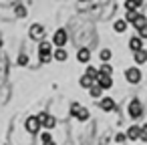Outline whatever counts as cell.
I'll use <instances>...</instances> for the list:
<instances>
[{
	"instance_id": "9a60e30c",
	"label": "cell",
	"mask_w": 147,
	"mask_h": 145,
	"mask_svg": "<svg viewBox=\"0 0 147 145\" xmlns=\"http://www.w3.org/2000/svg\"><path fill=\"white\" fill-rule=\"evenodd\" d=\"M53 59H55V61H59V63L67 61V51H65V49H57V51L53 53Z\"/></svg>"
},
{
	"instance_id": "8fae6325",
	"label": "cell",
	"mask_w": 147,
	"mask_h": 145,
	"mask_svg": "<svg viewBox=\"0 0 147 145\" xmlns=\"http://www.w3.org/2000/svg\"><path fill=\"white\" fill-rule=\"evenodd\" d=\"M40 55H53V42L42 40V42L38 45V57H40Z\"/></svg>"
},
{
	"instance_id": "4dcf8cb0",
	"label": "cell",
	"mask_w": 147,
	"mask_h": 145,
	"mask_svg": "<svg viewBox=\"0 0 147 145\" xmlns=\"http://www.w3.org/2000/svg\"><path fill=\"white\" fill-rule=\"evenodd\" d=\"M141 141H147V123L141 127Z\"/></svg>"
},
{
	"instance_id": "52a82bcc",
	"label": "cell",
	"mask_w": 147,
	"mask_h": 145,
	"mask_svg": "<svg viewBox=\"0 0 147 145\" xmlns=\"http://www.w3.org/2000/svg\"><path fill=\"white\" fill-rule=\"evenodd\" d=\"M42 34H45L42 24H32V26H30V38H32V40H40V42H42Z\"/></svg>"
},
{
	"instance_id": "d6a6232c",
	"label": "cell",
	"mask_w": 147,
	"mask_h": 145,
	"mask_svg": "<svg viewBox=\"0 0 147 145\" xmlns=\"http://www.w3.org/2000/svg\"><path fill=\"white\" fill-rule=\"evenodd\" d=\"M42 145H57L55 141H49V143H42Z\"/></svg>"
},
{
	"instance_id": "ac0fdd59",
	"label": "cell",
	"mask_w": 147,
	"mask_h": 145,
	"mask_svg": "<svg viewBox=\"0 0 147 145\" xmlns=\"http://www.w3.org/2000/svg\"><path fill=\"white\" fill-rule=\"evenodd\" d=\"M14 14H16L18 18H24V16H26V8H24L22 4H16V6H14Z\"/></svg>"
},
{
	"instance_id": "cb8c5ba5",
	"label": "cell",
	"mask_w": 147,
	"mask_h": 145,
	"mask_svg": "<svg viewBox=\"0 0 147 145\" xmlns=\"http://www.w3.org/2000/svg\"><path fill=\"white\" fill-rule=\"evenodd\" d=\"M137 16H139V12H137V10H131V12H127V16H125V22H131V24H133V20H135Z\"/></svg>"
},
{
	"instance_id": "d6986e66",
	"label": "cell",
	"mask_w": 147,
	"mask_h": 145,
	"mask_svg": "<svg viewBox=\"0 0 147 145\" xmlns=\"http://www.w3.org/2000/svg\"><path fill=\"white\" fill-rule=\"evenodd\" d=\"M99 73H101V75L111 77V75H113V69H111V65H107V63H105V65H101V67H99Z\"/></svg>"
},
{
	"instance_id": "836d02e7",
	"label": "cell",
	"mask_w": 147,
	"mask_h": 145,
	"mask_svg": "<svg viewBox=\"0 0 147 145\" xmlns=\"http://www.w3.org/2000/svg\"><path fill=\"white\" fill-rule=\"evenodd\" d=\"M2 45H4V42H2V38H0V49H2Z\"/></svg>"
},
{
	"instance_id": "e0dca14e",
	"label": "cell",
	"mask_w": 147,
	"mask_h": 145,
	"mask_svg": "<svg viewBox=\"0 0 147 145\" xmlns=\"http://www.w3.org/2000/svg\"><path fill=\"white\" fill-rule=\"evenodd\" d=\"M135 63H137V65H143V63H147V53H145V51H139V53H135Z\"/></svg>"
},
{
	"instance_id": "7c38bea8",
	"label": "cell",
	"mask_w": 147,
	"mask_h": 145,
	"mask_svg": "<svg viewBox=\"0 0 147 145\" xmlns=\"http://www.w3.org/2000/svg\"><path fill=\"white\" fill-rule=\"evenodd\" d=\"M77 61H79V63H89V61H91V51H89V49H81V51L77 53Z\"/></svg>"
},
{
	"instance_id": "4fadbf2b",
	"label": "cell",
	"mask_w": 147,
	"mask_h": 145,
	"mask_svg": "<svg viewBox=\"0 0 147 145\" xmlns=\"http://www.w3.org/2000/svg\"><path fill=\"white\" fill-rule=\"evenodd\" d=\"M79 83H81V87H83V89H89V91H91V89L95 87V79H91L89 75H83Z\"/></svg>"
},
{
	"instance_id": "ba28073f",
	"label": "cell",
	"mask_w": 147,
	"mask_h": 145,
	"mask_svg": "<svg viewBox=\"0 0 147 145\" xmlns=\"http://www.w3.org/2000/svg\"><path fill=\"white\" fill-rule=\"evenodd\" d=\"M99 103V107L103 109V111H113L115 109V99H111V97H103L101 101H97Z\"/></svg>"
},
{
	"instance_id": "484cf974",
	"label": "cell",
	"mask_w": 147,
	"mask_h": 145,
	"mask_svg": "<svg viewBox=\"0 0 147 145\" xmlns=\"http://www.w3.org/2000/svg\"><path fill=\"white\" fill-rule=\"evenodd\" d=\"M79 111H81V105H79V103H73V105H71V115H73V117H77V115H79Z\"/></svg>"
},
{
	"instance_id": "603a6c76",
	"label": "cell",
	"mask_w": 147,
	"mask_h": 145,
	"mask_svg": "<svg viewBox=\"0 0 147 145\" xmlns=\"http://www.w3.org/2000/svg\"><path fill=\"white\" fill-rule=\"evenodd\" d=\"M77 119H79V121H87V119H89V109H85V107H81V111H79V115H77Z\"/></svg>"
},
{
	"instance_id": "9c48e42d",
	"label": "cell",
	"mask_w": 147,
	"mask_h": 145,
	"mask_svg": "<svg viewBox=\"0 0 147 145\" xmlns=\"http://www.w3.org/2000/svg\"><path fill=\"white\" fill-rule=\"evenodd\" d=\"M129 49H131L133 53L143 51V40H141L139 36H131V40H129Z\"/></svg>"
},
{
	"instance_id": "f1b7e54d",
	"label": "cell",
	"mask_w": 147,
	"mask_h": 145,
	"mask_svg": "<svg viewBox=\"0 0 147 145\" xmlns=\"http://www.w3.org/2000/svg\"><path fill=\"white\" fill-rule=\"evenodd\" d=\"M38 59H40V63H51L53 61V55H40Z\"/></svg>"
},
{
	"instance_id": "5b68a950",
	"label": "cell",
	"mask_w": 147,
	"mask_h": 145,
	"mask_svg": "<svg viewBox=\"0 0 147 145\" xmlns=\"http://www.w3.org/2000/svg\"><path fill=\"white\" fill-rule=\"evenodd\" d=\"M40 127H42V125H40L38 117H28V119H26V131H28V133L34 135V133L40 131Z\"/></svg>"
},
{
	"instance_id": "7a4b0ae2",
	"label": "cell",
	"mask_w": 147,
	"mask_h": 145,
	"mask_svg": "<svg viewBox=\"0 0 147 145\" xmlns=\"http://www.w3.org/2000/svg\"><path fill=\"white\" fill-rule=\"evenodd\" d=\"M67 30L65 28H59L57 32H55V36H53V45L57 47V49H63L65 45H67Z\"/></svg>"
},
{
	"instance_id": "ffe728a7",
	"label": "cell",
	"mask_w": 147,
	"mask_h": 145,
	"mask_svg": "<svg viewBox=\"0 0 147 145\" xmlns=\"http://www.w3.org/2000/svg\"><path fill=\"white\" fill-rule=\"evenodd\" d=\"M85 75H89L91 79H95V81H97V77H99V69H97V67H91V65H89V67H87V73H85Z\"/></svg>"
},
{
	"instance_id": "2e32d148",
	"label": "cell",
	"mask_w": 147,
	"mask_h": 145,
	"mask_svg": "<svg viewBox=\"0 0 147 145\" xmlns=\"http://www.w3.org/2000/svg\"><path fill=\"white\" fill-rule=\"evenodd\" d=\"M145 24H147V18H145V16H143V14H139V16H137V18H135V20H133V26H135V28H137V30H139V28H143V26H145Z\"/></svg>"
},
{
	"instance_id": "277c9868",
	"label": "cell",
	"mask_w": 147,
	"mask_h": 145,
	"mask_svg": "<svg viewBox=\"0 0 147 145\" xmlns=\"http://www.w3.org/2000/svg\"><path fill=\"white\" fill-rule=\"evenodd\" d=\"M125 79H127L131 85H137V83L141 81V71H139L137 67H131V69L125 71Z\"/></svg>"
},
{
	"instance_id": "8992f818",
	"label": "cell",
	"mask_w": 147,
	"mask_h": 145,
	"mask_svg": "<svg viewBox=\"0 0 147 145\" xmlns=\"http://www.w3.org/2000/svg\"><path fill=\"white\" fill-rule=\"evenodd\" d=\"M95 85H97L99 89H111V87H113V79H111V77H107V75H101V73H99V77H97Z\"/></svg>"
},
{
	"instance_id": "d4e9b609",
	"label": "cell",
	"mask_w": 147,
	"mask_h": 145,
	"mask_svg": "<svg viewBox=\"0 0 147 145\" xmlns=\"http://www.w3.org/2000/svg\"><path fill=\"white\" fill-rule=\"evenodd\" d=\"M16 63H18L20 67H26V65H28V57H26V55H18Z\"/></svg>"
},
{
	"instance_id": "30bf717a",
	"label": "cell",
	"mask_w": 147,
	"mask_h": 145,
	"mask_svg": "<svg viewBox=\"0 0 147 145\" xmlns=\"http://www.w3.org/2000/svg\"><path fill=\"white\" fill-rule=\"evenodd\" d=\"M127 139H131V141H135V139H141V127H137V125H133V127H129L127 129Z\"/></svg>"
},
{
	"instance_id": "3957f363",
	"label": "cell",
	"mask_w": 147,
	"mask_h": 145,
	"mask_svg": "<svg viewBox=\"0 0 147 145\" xmlns=\"http://www.w3.org/2000/svg\"><path fill=\"white\" fill-rule=\"evenodd\" d=\"M36 117H38V121H40V125H42L45 129H49V131H51V129H53V127L57 125V119H55L53 115H49V113H38Z\"/></svg>"
},
{
	"instance_id": "44dd1931",
	"label": "cell",
	"mask_w": 147,
	"mask_h": 145,
	"mask_svg": "<svg viewBox=\"0 0 147 145\" xmlns=\"http://www.w3.org/2000/svg\"><path fill=\"white\" fill-rule=\"evenodd\" d=\"M101 93H103V89H99L97 85H95V87H93V89L89 91V95H91L93 99H99V101H101Z\"/></svg>"
},
{
	"instance_id": "83f0119b",
	"label": "cell",
	"mask_w": 147,
	"mask_h": 145,
	"mask_svg": "<svg viewBox=\"0 0 147 145\" xmlns=\"http://www.w3.org/2000/svg\"><path fill=\"white\" fill-rule=\"evenodd\" d=\"M139 38H141V40H145V38H147V24H145L143 28H139Z\"/></svg>"
},
{
	"instance_id": "6da1fadb",
	"label": "cell",
	"mask_w": 147,
	"mask_h": 145,
	"mask_svg": "<svg viewBox=\"0 0 147 145\" xmlns=\"http://www.w3.org/2000/svg\"><path fill=\"white\" fill-rule=\"evenodd\" d=\"M127 111H129V117H131V119H139V117L143 115V105H141L137 99H133V101L129 103Z\"/></svg>"
},
{
	"instance_id": "7402d4cb",
	"label": "cell",
	"mask_w": 147,
	"mask_h": 145,
	"mask_svg": "<svg viewBox=\"0 0 147 145\" xmlns=\"http://www.w3.org/2000/svg\"><path fill=\"white\" fill-rule=\"evenodd\" d=\"M125 28H127V22L125 20H115V30L117 32H125Z\"/></svg>"
},
{
	"instance_id": "1f68e13d",
	"label": "cell",
	"mask_w": 147,
	"mask_h": 145,
	"mask_svg": "<svg viewBox=\"0 0 147 145\" xmlns=\"http://www.w3.org/2000/svg\"><path fill=\"white\" fill-rule=\"evenodd\" d=\"M49 141H53L51 133H42V143H49Z\"/></svg>"
},
{
	"instance_id": "5bb4252c",
	"label": "cell",
	"mask_w": 147,
	"mask_h": 145,
	"mask_svg": "<svg viewBox=\"0 0 147 145\" xmlns=\"http://www.w3.org/2000/svg\"><path fill=\"white\" fill-rule=\"evenodd\" d=\"M139 6H143V2H141V0H127V2H125V8H127V12H131V10H137Z\"/></svg>"
},
{
	"instance_id": "4316f807",
	"label": "cell",
	"mask_w": 147,
	"mask_h": 145,
	"mask_svg": "<svg viewBox=\"0 0 147 145\" xmlns=\"http://www.w3.org/2000/svg\"><path fill=\"white\" fill-rule=\"evenodd\" d=\"M101 59L107 63V61L111 59V51H109V49H103V51H101Z\"/></svg>"
},
{
	"instance_id": "f546056e",
	"label": "cell",
	"mask_w": 147,
	"mask_h": 145,
	"mask_svg": "<svg viewBox=\"0 0 147 145\" xmlns=\"http://www.w3.org/2000/svg\"><path fill=\"white\" fill-rule=\"evenodd\" d=\"M125 139H127V135H125V133H117V135H115V141H117V143H123Z\"/></svg>"
}]
</instances>
